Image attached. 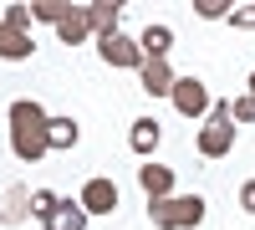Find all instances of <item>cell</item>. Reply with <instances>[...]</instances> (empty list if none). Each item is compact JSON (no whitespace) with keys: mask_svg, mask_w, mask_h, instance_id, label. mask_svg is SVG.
Instances as JSON below:
<instances>
[{"mask_svg":"<svg viewBox=\"0 0 255 230\" xmlns=\"http://www.w3.org/2000/svg\"><path fill=\"white\" fill-rule=\"evenodd\" d=\"M240 210H245V215H255V179H245V184H240Z\"/></svg>","mask_w":255,"mask_h":230,"instance_id":"23","label":"cell"},{"mask_svg":"<svg viewBox=\"0 0 255 230\" xmlns=\"http://www.w3.org/2000/svg\"><path fill=\"white\" fill-rule=\"evenodd\" d=\"M67 10H72V5H61V0H31V15H36V20H51V26H61Z\"/></svg>","mask_w":255,"mask_h":230,"instance_id":"17","label":"cell"},{"mask_svg":"<svg viewBox=\"0 0 255 230\" xmlns=\"http://www.w3.org/2000/svg\"><path fill=\"white\" fill-rule=\"evenodd\" d=\"M230 118L235 123H255V97H235L230 102Z\"/></svg>","mask_w":255,"mask_h":230,"instance_id":"21","label":"cell"},{"mask_svg":"<svg viewBox=\"0 0 255 230\" xmlns=\"http://www.w3.org/2000/svg\"><path fill=\"white\" fill-rule=\"evenodd\" d=\"M230 149H235V118H230V102H215L199 128V154L204 159H225Z\"/></svg>","mask_w":255,"mask_h":230,"instance_id":"3","label":"cell"},{"mask_svg":"<svg viewBox=\"0 0 255 230\" xmlns=\"http://www.w3.org/2000/svg\"><path fill=\"white\" fill-rule=\"evenodd\" d=\"M250 97H255V72H250Z\"/></svg>","mask_w":255,"mask_h":230,"instance_id":"24","label":"cell"},{"mask_svg":"<svg viewBox=\"0 0 255 230\" xmlns=\"http://www.w3.org/2000/svg\"><path fill=\"white\" fill-rule=\"evenodd\" d=\"M56 36H61V46H82V41L92 36V5H72L67 20L56 26Z\"/></svg>","mask_w":255,"mask_h":230,"instance_id":"8","label":"cell"},{"mask_svg":"<svg viewBox=\"0 0 255 230\" xmlns=\"http://www.w3.org/2000/svg\"><path fill=\"white\" fill-rule=\"evenodd\" d=\"M36 51V41L26 31H10V26H0V61H26Z\"/></svg>","mask_w":255,"mask_h":230,"instance_id":"12","label":"cell"},{"mask_svg":"<svg viewBox=\"0 0 255 230\" xmlns=\"http://www.w3.org/2000/svg\"><path fill=\"white\" fill-rule=\"evenodd\" d=\"M168 46H174V31L168 26H148L143 31V56L148 61H168Z\"/></svg>","mask_w":255,"mask_h":230,"instance_id":"13","label":"cell"},{"mask_svg":"<svg viewBox=\"0 0 255 230\" xmlns=\"http://www.w3.org/2000/svg\"><path fill=\"white\" fill-rule=\"evenodd\" d=\"M0 220H5V210H0Z\"/></svg>","mask_w":255,"mask_h":230,"instance_id":"25","label":"cell"},{"mask_svg":"<svg viewBox=\"0 0 255 230\" xmlns=\"http://www.w3.org/2000/svg\"><path fill=\"white\" fill-rule=\"evenodd\" d=\"M158 138H163V128H158V118H138L133 128H128V149L148 159V154L158 149Z\"/></svg>","mask_w":255,"mask_h":230,"instance_id":"10","label":"cell"},{"mask_svg":"<svg viewBox=\"0 0 255 230\" xmlns=\"http://www.w3.org/2000/svg\"><path fill=\"white\" fill-rule=\"evenodd\" d=\"M31 5H5V15H0V26H10V31H26L31 36Z\"/></svg>","mask_w":255,"mask_h":230,"instance_id":"19","label":"cell"},{"mask_svg":"<svg viewBox=\"0 0 255 230\" xmlns=\"http://www.w3.org/2000/svg\"><path fill=\"white\" fill-rule=\"evenodd\" d=\"M194 10H199L204 20H230V10H235V5H225V0H194Z\"/></svg>","mask_w":255,"mask_h":230,"instance_id":"20","label":"cell"},{"mask_svg":"<svg viewBox=\"0 0 255 230\" xmlns=\"http://www.w3.org/2000/svg\"><path fill=\"white\" fill-rule=\"evenodd\" d=\"M87 210H82V200H61L56 205V215L46 220V230H87Z\"/></svg>","mask_w":255,"mask_h":230,"instance_id":"11","label":"cell"},{"mask_svg":"<svg viewBox=\"0 0 255 230\" xmlns=\"http://www.w3.org/2000/svg\"><path fill=\"white\" fill-rule=\"evenodd\" d=\"M77 200H82V210H87V215H113V210H118V184L97 174V179L82 184V195H77Z\"/></svg>","mask_w":255,"mask_h":230,"instance_id":"6","label":"cell"},{"mask_svg":"<svg viewBox=\"0 0 255 230\" xmlns=\"http://www.w3.org/2000/svg\"><path fill=\"white\" fill-rule=\"evenodd\" d=\"M56 205H61V195H51V190H36V195H31V215H36L41 225H46V220L56 215Z\"/></svg>","mask_w":255,"mask_h":230,"instance_id":"18","label":"cell"},{"mask_svg":"<svg viewBox=\"0 0 255 230\" xmlns=\"http://www.w3.org/2000/svg\"><path fill=\"white\" fill-rule=\"evenodd\" d=\"M118 20H123V5H118V0H102V5H92V31H97V41L113 36Z\"/></svg>","mask_w":255,"mask_h":230,"instance_id":"14","label":"cell"},{"mask_svg":"<svg viewBox=\"0 0 255 230\" xmlns=\"http://www.w3.org/2000/svg\"><path fill=\"white\" fill-rule=\"evenodd\" d=\"M138 184H143L148 205H153V200H174V169H168V164H143Z\"/></svg>","mask_w":255,"mask_h":230,"instance_id":"7","label":"cell"},{"mask_svg":"<svg viewBox=\"0 0 255 230\" xmlns=\"http://www.w3.org/2000/svg\"><path fill=\"white\" fill-rule=\"evenodd\" d=\"M174 67L168 61H143V92H153V97H174Z\"/></svg>","mask_w":255,"mask_h":230,"instance_id":"9","label":"cell"},{"mask_svg":"<svg viewBox=\"0 0 255 230\" xmlns=\"http://www.w3.org/2000/svg\"><path fill=\"white\" fill-rule=\"evenodd\" d=\"M174 108L184 118H209V108H215V97H209V87L199 77H179L174 82Z\"/></svg>","mask_w":255,"mask_h":230,"instance_id":"5","label":"cell"},{"mask_svg":"<svg viewBox=\"0 0 255 230\" xmlns=\"http://www.w3.org/2000/svg\"><path fill=\"white\" fill-rule=\"evenodd\" d=\"M97 51H102V61L108 67H128V72H143V41H133V36H123V31H113V36H102L97 41Z\"/></svg>","mask_w":255,"mask_h":230,"instance_id":"4","label":"cell"},{"mask_svg":"<svg viewBox=\"0 0 255 230\" xmlns=\"http://www.w3.org/2000/svg\"><path fill=\"white\" fill-rule=\"evenodd\" d=\"M26 215H31V190H20V184H15V190L5 195V220H10V225H20Z\"/></svg>","mask_w":255,"mask_h":230,"instance_id":"15","label":"cell"},{"mask_svg":"<svg viewBox=\"0 0 255 230\" xmlns=\"http://www.w3.org/2000/svg\"><path fill=\"white\" fill-rule=\"evenodd\" d=\"M77 123L72 118H51V149H77Z\"/></svg>","mask_w":255,"mask_h":230,"instance_id":"16","label":"cell"},{"mask_svg":"<svg viewBox=\"0 0 255 230\" xmlns=\"http://www.w3.org/2000/svg\"><path fill=\"white\" fill-rule=\"evenodd\" d=\"M10 149L20 164H36V159L51 154V118L41 102H31V97L10 102Z\"/></svg>","mask_w":255,"mask_h":230,"instance_id":"1","label":"cell"},{"mask_svg":"<svg viewBox=\"0 0 255 230\" xmlns=\"http://www.w3.org/2000/svg\"><path fill=\"white\" fill-rule=\"evenodd\" d=\"M148 220H153L158 230H194L204 220V195H174V200H153L148 205Z\"/></svg>","mask_w":255,"mask_h":230,"instance_id":"2","label":"cell"},{"mask_svg":"<svg viewBox=\"0 0 255 230\" xmlns=\"http://www.w3.org/2000/svg\"><path fill=\"white\" fill-rule=\"evenodd\" d=\"M230 26L235 31H255V5H235L230 10Z\"/></svg>","mask_w":255,"mask_h":230,"instance_id":"22","label":"cell"}]
</instances>
